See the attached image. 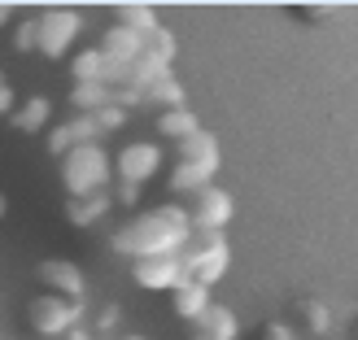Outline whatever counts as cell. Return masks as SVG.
I'll list each match as a JSON object with an SVG mask.
<instances>
[{"label": "cell", "mask_w": 358, "mask_h": 340, "mask_svg": "<svg viewBox=\"0 0 358 340\" xmlns=\"http://www.w3.org/2000/svg\"><path fill=\"white\" fill-rule=\"evenodd\" d=\"M192 240V223H188V209L179 201H162L153 209H140L122 223L114 236H110V249L122 258H162V253H179Z\"/></svg>", "instance_id": "cell-1"}, {"label": "cell", "mask_w": 358, "mask_h": 340, "mask_svg": "<svg viewBox=\"0 0 358 340\" xmlns=\"http://www.w3.org/2000/svg\"><path fill=\"white\" fill-rule=\"evenodd\" d=\"M110 153L105 145H79L62 157V188L70 192V201H79V196H92V192H110Z\"/></svg>", "instance_id": "cell-2"}, {"label": "cell", "mask_w": 358, "mask_h": 340, "mask_svg": "<svg viewBox=\"0 0 358 340\" xmlns=\"http://www.w3.org/2000/svg\"><path fill=\"white\" fill-rule=\"evenodd\" d=\"M179 262H184V279L214 288L227 271H231V244L223 236H192L179 249Z\"/></svg>", "instance_id": "cell-3"}, {"label": "cell", "mask_w": 358, "mask_h": 340, "mask_svg": "<svg viewBox=\"0 0 358 340\" xmlns=\"http://www.w3.org/2000/svg\"><path fill=\"white\" fill-rule=\"evenodd\" d=\"M83 35V13L79 9H44L35 13V52L40 57H70L75 40Z\"/></svg>", "instance_id": "cell-4"}, {"label": "cell", "mask_w": 358, "mask_h": 340, "mask_svg": "<svg viewBox=\"0 0 358 340\" xmlns=\"http://www.w3.org/2000/svg\"><path fill=\"white\" fill-rule=\"evenodd\" d=\"M184 209H188L192 236H223V227L236 219V196L227 188H219V184H210L201 192H192Z\"/></svg>", "instance_id": "cell-5"}, {"label": "cell", "mask_w": 358, "mask_h": 340, "mask_svg": "<svg viewBox=\"0 0 358 340\" xmlns=\"http://www.w3.org/2000/svg\"><path fill=\"white\" fill-rule=\"evenodd\" d=\"M79 318H83V306H79V301L57 297V293H35L27 301V327L35 336H44V340L66 336L70 327H79Z\"/></svg>", "instance_id": "cell-6"}, {"label": "cell", "mask_w": 358, "mask_h": 340, "mask_svg": "<svg viewBox=\"0 0 358 340\" xmlns=\"http://www.w3.org/2000/svg\"><path fill=\"white\" fill-rule=\"evenodd\" d=\"M162 166H166V153H162V145H153V140H131V145H122L110 157L114 179H118V184H136V188L153 184Z\"/></svg>", "instance_id": "cell-7"}, {"label": "cell", "mask_w": 358, "mask_h": 340, "mask_svg": "<svg viewBox=\"0 0 358 340\" xmlns=\"http://www.w3.org/2000/svg\"><path fill=\"white\" fill-rule=\"evenodd\" d=\"M131 283L145 288V293H171L175 283H184V262H179V253L136 258L131 262Z\"/></svg>", "instance_id": "cell-8"}, {"label": "cell", "mask_w": 358, "mask_h": 340, "mask_svg": "<svg viewBox=\"0 0 358 340\" xmlns=\"http://www.w3.org/2000/svg\"><path fill=\"white\" fill-rule=\"evenodd\" d=\"M35 275H40L44 283V293H57L66 301H83V288H87V279L75 262H66V258H44L40 266H35Z\"/></svg>", "instance_id": "cell-9"}, {"label": "cell", "mask_w": 358, "mask_h": 340, "mask_svg": "<svg viewBox=\"0 0 358 340\" xmlns=\"http://www.w3.org/2000/svg\"><path fill=\"white\" fill-rule=\"evenodd\" d=\"M179 162H188V166H196V170H206V175L219 179L223 149H219V140H214L210 131H196V135H188L184 145H179Z\"/></svg>", "instance_id": "cell-10"}, {"label": "cell", "mask_w": 358, "mask_h": 340, "mask_svg": "<svg viewBox=\"0 0 358 340\" xmlns=\"http://www.w3.org/2000/svg\"><path fill=\"white\" fill-rule=\"evenodd\" d=\"M210 306H214L210 288H201V283H192V279H184V283L171 288V310H175V318H184V323H196Z\"/></svg>", "instance_id": "cell-11"}, {"label": "cell", "mask_w": 358, "mask_h": 340, "mask_svg": "<svg viewBox=\"0 0 358 340\" xmlns=\"http://www.w3.org/2000/svg\"><path fill=\"white\" fill-rule=\"evenodd\" d=\"M13 122V131H22V135H40L52 127V101L48 96H27V101H17V110L9 114Z\"/></svg>", "instance_id": "cell-12"}, {"label": "cell", "mask_w": 358, "mask_h": 340, "mask_svg": "<svg viewBox=\"0 0 358 340\" xmlns=\"http://www.w3.org/2000/svg\"><path fill=\"white\" fill-rule=\"evenodd\" d=\"M192 327H196L201 340H241V318L231 314L227 306H210Z\"/></svg>", "instance_id": "cell-13"}, {"label": "cell", "mask_w": 358, "mask_h": 340, "mask_svg": "<svg viewBox=\"0 0 358 340\" xmlns=\"http://www.w3.org/2000/svg\"><path fill=\"white\" fill-rule=\"evenodd\" d=\"M140 35H131V31H122V27H105V40L96 44L101 52H105V61H118V66H131L136 57H140Z\"/></svg>", "instance_id": "cell-14"}, {"label": "cell", "mask_w": 358, "mask_h": 340, "mask_svg": "<svg viewBox=\"0 0 358 340\" xmlns=\"http://www.w3.org/2000/svg\"><path fill=\"white\" fill-rule=\"evenodd\" d=\"M297 323H301L306 336L328 340V332H332V306H328V301H319V297H301L297 301Z\"/></svg>", "instance_id": "cell-15"}, {"label": "cell", "mask_w": 358, "mask_h": 340, "mask_svg": "<svg viewBox=\"0 0 358 340\" xmlns=\"http://www.w3.org/2000/svg\"><path fill=\"white\" fill-rule=\"evenodd\" d=\"M110 209H114V196H110V192H92V196L70 201V205H66V219L75 223V227H92V223H101Z\"/></svg>", "instance_id": "cell-16"}, {"label": "cell", "mask_w": 358, "mask_h": 340, "mask_svg": "<svg viewBox=\"0 0 358 340\" xmlns=\"http://www.w3.org/2000/svg\"><path fill=\"white\" fill-rule=\"evenodd\" d=\"M114 27H122V31H131V35H140V40H145V35L157 31L162 22H157V9H153V5H136V0H127V5L114 9Z\"/></svg>", "instance_id": "cell-17"}, {"label": "cell", "mask_w": 358, "mask_h": 340, "mask_svg": "<svg viewBox=\"0 0 358 340\" xmlns=\"http://www.w3.org/2000/svg\"><path fill=\"white\" fill-rule=\"evenodd\" d=\"M153 127H157V135H162V140H175V145H184L188 135L201 131V122H196V114L184 105V110H166V114H157Z\"/></svg>", "instance_id": "cell-18"}, {"label": "cell", "mask_w": 358, "mask_h": 340, "mask_svg": "<svg viewBox=\"0 0 358 340\" xmlns=\"http://www.w3.org/2000/svg\"><path fill=\"white\" fill-rule=\"evenodd\" d=\"M184 83H179L175 75H166V79H157L153 87H145V105H153L157 114H166V110H184Z\"/></svg>", "instance_id": "cell-19"}, {"label": "cell", "mask_w": 358, "mask_h": 340, "mask_svg": "<svg viewBox=\"0 0 358 340\" xmlns=\"http://www.w3.org/2000/svg\"><path fill=\"white\" fill-rule=\"evenodd\" d=\"M166 184H171V192H175V196H192V192L210 188V184H214V175L196 170V166H188V162H175V166H171V175H166Z\"/></svg>", "instance_id": "cell-20"}, {"label": "cell", "mask_w": 358, "mask_h": 340, "mask_svg": "<svg viewBox=\"0 0 358 340\" xmlns=\"http://www.w3.org/2000/svg\"><path fill=\"white\" fill-rule=\"evenodd\" d=\"M171 75V66H157L153 57H145V52H140V57L127 66V79H122V87H136L140 96H145V87H153L157 79H166Z\"/></svg>", "instance_id": "cell-21"}, {"label": "cell", "mask_w": 358, "mask_h": 340, "mask_svg": "<svg viewBox=\"0 0 358 340\" xmlns=\"http://www.w3.org/2000/svg\"><path fill=\"white\" fill-rule=\"evenodd\" d=\"M101 75H105L101 48H79V52H70V79H75V83H101Z\"/></svg>", "instance_id": "cell-22"}, {"label": "cell", "mask_w": 358, "mask_h": 340, "mask_svg": "<svg viewBox=\"0 0 358 340\" xmlns=\"http://www.w3.org/2000/svg\"><path fill=\"white\" fill-rule=\"evenodd\" d=\"M70 105H75V114L92 118L101 105H110V87H105V83H75V87H70Z\"/></svg>", "instance_id": "cell-23"}, {"label": "cell", "mask_w": 358, "mask_h": 340, "mask_svg": "<svg viewBox=\"0 0 358 340\" xmlns=\"http://www.w3.org/2000/svg\"><path fill=\"white\" fill-rule=\"evenodd\" d=\"M140 52H145V57H153L157 66H171V61H175V52H179V44H175V35H171L166 27H157V31H149V35H145Z\"/></svg>", "instance_id": "cell-24"}, {"label": "cell", "mask_w": 358, "mask_h": 340, "mask_svg": "<svg viewBox=\"0 0 358 340\" xmlns=\"http://www.w3.org/2000/svg\"><path fill=\"white\" fill-rule=\"evenodd\" d=\"M122 122H127V110H118L114 101H110V105H101V110L92 114V127H96V135H105V131H118Z\"/></svg>", "instance_id": "cell-25"}, {"label": "cell", "mask_w": 358, "mask_h": 340, "mask_svg": "<svg viewBox=\"0 0 358 340\" xmlns=\"http://www.w3.org/2000/svg\"><path fill=\"white\" fill-rule=\"evenodd\" d=\"M70 149H79V145H75V135H70V127H66V122H57V127H48V153L57 157V162H62V157H66Z\"/></svg>", "instance_id": "cell-26"}, {"label": "cell", "mask_w": 358, "mask_h": 340, "mask_svg": "<svg viewBox=\"0 0 358 340\" xmlns=\"http://www.w3.org/2000/svg\"><path fill=\"white\" fill-rule=\"evenodd\" d=\"M66 127H70V135H75V145H96V127H92V118H87V114H75V118H70L66 122Z\"/></svg>", "instance_id": "cell-27"}, {"label": "cell", "mask_w": 358, "mask_h": 340, "mask_svg": "<svg viewBox=\"0 0 358 340\" xmlns=\"http://www.w3.org/2000/svg\"><path fill=\"white\" fill-rule=\"evenodd\" d=\"M13 48L17 52H35V17H22L13 27Z\"/></svg>", "instance_id": "cell-28"}, {"label": "cell", "mask_w": 358, "mask_h": 340, "mask_svg": "<svg viewBox=\"0 0 358 340\" xmlns=\"http://www.w3.org/2000/svg\"><path fill=\"white\" fill-rule=\"evenodd\" d=\"M258 340H297V327L293 323H280V318H271V323L258 327Z\"/></svg>", "instance_id": "cell-29"}, {"label": "cell", "mask_w": 358, "mask_h": 340, "mask_svg": "<svg viewBox=\"0 0 358 340\" xmlns=\"http://www.w3.org/2000/svg\"><path fill=\"white\" fill-rule=\"evenodd\" d=\"M13 110H17V87L9 83L5 70H0V118H9Z\"/></svg>", "instance_id": "cell-30"}, {"label": "cell", "mask_w": 358, "mask_h": 340, "mask_svg": "<svg viewBox=\"0 0 358 340\" xmlns=\"http://www.w3.org/2000/svg\"><path fill=\"white\" fill-rule=\"evenodd\" d=\"M110 196H118L114 205H122V209H136L140 205V188L136 184H118V192H110Z\"/></svg>", "instance_id": "cell-31"}, {"label": "cell", "mask_w": 358, "mask_h": 340, "mask_svg": "<svg viewBox=\"0 0 358 340\" xmlns=\"http://www.w3.org/2000/svg\"><path fill=\"white\" fill-rule=\"evenodd\" d=\"M96 327H101V332H110V327H118V306H114V301H110V306H105V310L96 314Z\"/></svg>", "instance_id": "cell-32"}, {"label": "cell", "mask_w": 358, "mask_h": 340, "mask_svg": "<svg viewBox=\"0 0 358 340\" xmlns=\"http://www.w3.org/2000/svg\"><path fill=\"white\" fill-rule=\"evenodd\" d=\"M66 340H92V332H87V327H70Z\"/></svg>", "instance_id": "cell-33"}, {"label": "cell", "mask_w": 358, "mask_h": 340, "mask_svg": "<svg viewBox=\"0 0 358 340\" xmlns=\"http://www.w3.org/2000/svg\"><path fill=\"white\" fill-rule=\"evenodd\" d=\"M306 13H310V17H328V13H332V5H306Z\"/></svg>", "instance_id": "cell-34"}, {"label": "cell", "mask_w": 358, "mask_h": 340, "mask_svg": "<svg viewBox=\"0 0 358 340\" xmlns=\"http://www.w3.org/2000/svg\"><path fill=\"white\" fill-rule=\"evenodd\" d=\"M5 214H9V196L0 192V219H5Z\"/></svg>", "instance_id": "cell-35"}, {"label": "cell", "mask_w": 358, "mask_h": 340, "mask_svg": "<svg viewBox=\"0 0 358 340\" xmlns=\"http://www.w3.org/2000/svg\"><path fill=\"white\" fill-rule=\"evenodd\" d=\"M0 27H9V5H0Z\"/></svg>", "instance_id": "cell-36"}, {"label": "cell", "mask_w": 358, "mask_h": 340, "mask_svg": "<svg viewBox=\"0 0 358 340\" xmlns=\"http://www.w3.org/2000/svg\"><path fill=\"white\" fill-rule=\"evenodd\" d=\"M122 340H145V336H136V332H131V336H122Z\"/></svg>", "instance_id": "cell-37"}, {"label": "cell", "mask_w": 358, "mask_h": 340, "mask_svg": "<svg viewBox=\"0 0 358 340\" xmlns=\"http://www.w3.org/2000/svg\"><path fill=\"white\" fill-rule=\"evenodd\" d=\"M350 340H358V323H354V332H350Z\"/></svg>", "instance_id": "cell-38"}, {"label": "cell", "mask_w": 358, "mask_h": 340, "mask_svg": "<svg viewBox=\"0 0 358 340\" xmlns=\"http://www.w3.org/2000/svg\"><path fill=\"white\" fill-rule=\"evenodd\" d=\"M192 340H201V336H192Z\"/></svg>", "instance_id": "cell-39"}]
</instances>
